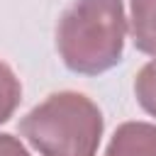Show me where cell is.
I'll return each mask as SVG.
<instances>
[{"label":"cell","mask_w":156,"mask_h":156,"mask_svg":"<svg viewBox=\"0 0 156 156\" xmlns=\"http://www.w3.org/2000/svg\"><path fill=\"white\" fill-rule=\"evenodd\" d=\"M124 37L122 0H76L58 20L56 49L73 73L98 76L119 63Z\"/></svg>","instance_id":"obj_1"},{"label":"cell","mask_w":156,"mask_h":156,"mask_svg":"<svg viewBox=\"0 0 156 156\" xmlns=\"http://www.w3.org/2000/svg\"><path fill=\"white\" fill-rule=\"evenodd\" d=\"M20 129L41 156H95L102 115L88 95L61 90L32 107Z\"/></svg>","instance_id":"obj_2"},{"label":"cell","mask_w":156,"mask_h":156,"mask_svg":"<svg viewBox=\"0 0 156 156\" xmlns=\"http://www.w3.org/2000/svg\"><path fill=\"white\" fill-rule=\"evenodd\" d=\"M105 156H156V124L124 122L112 134Z\"/></svg>","instance_id":"obj_3"},{"label":"cell","mask_w":156,"mask_h":156,"mask_svg":"<svg viewBox=\"0 0 156 156\" xmlns=\"http://www.w3.org/2000/svg\"><path fill=\"white\" fill-rule=\"evenodd\" d=\"M129 10L134 46L149 56H156V0H129Z\"/></svg>","instance_id":"obj_4"},{"label":"cell","mask_w":156,"mask_h":156,"mask_svg":"<svg viewBox=\"0 0 156 156\" xmlns=\"http://www.w3.org/2000/svg\"><path fill=\"white\" fill-rule=\"evenodd\" d=\"M20 98H22L20 78L5 61H0V122H7L12 117V112L20 105Z\"/></svg>","instance_id":"obj_5"},{"label":"cell","mask_w":156,"mask_h":156,"mask_svg":"<svg viewBox=\"0 0 156 156\" xmlns=\"http://www.w3.org/2000/svg\"><path fill=\"white\" fill-rule=\"evenodd\" d=\"M134 93L139 105L156 117V61H149L146 66H141V71L134 78Z\"/></svg>","instance_id":"obj_6"},{"label":"cell","mask_w":156,"mask_h":156,"mask_svg":"<svg viewBox=\"0 0 156 156\" xmlns=\"http://www.w3.org/2000/svg\"><path fill=\"white\" fill-rule=\"evenodd\" d=\"M0 156H32L24 144L12 134H0Z\"/></svg>","instance_id":"obj_7"}]
</instances>
